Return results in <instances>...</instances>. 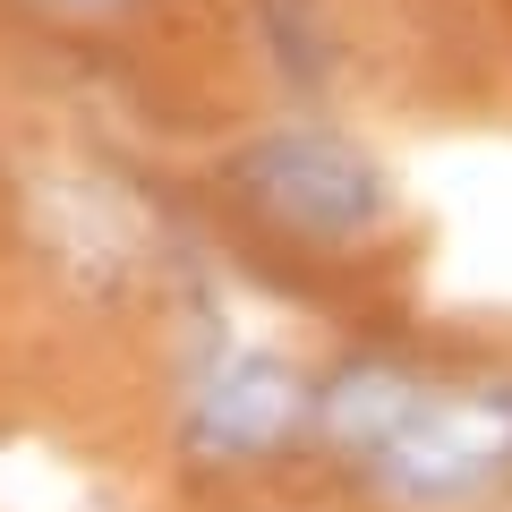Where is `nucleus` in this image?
<instances>
[{"instance_id":"obj_1","label":"nucleus","mask_w":512,"mask_h":512,"mask_svg":"<svg viewBox=\"0 0 512 512\" xmlns=\"http://www.w3.org/2000/svg\"><path fill=\"white\" fill-rule=\"evenodd\" d=\"M504 470H512V384L419 393V410L367 461V478L402 504H461V495L495 487Z\"/></svg>"},{"instance_id":"obj_2","label":"nucleus","mask_w":512,"mask_h":512,"mask_svg":"<svg viewBox=\"0 0 512 512\" xmlns=\"http://www.w3.org/2000/svg\"><path fill=\"white\" fill-rule=\"evenodd\" d=\"M239 180H248V197L274 222H291L308 239H333V248L367 239L384 222V171L350 137H333V128H274V137H256L239 154Z\"/></svg>"},{"instance_id":"obj_3","label":"nucleus","mask_w":512,"mask_h":512,"mask_svg":"<svg viewBox=\"0 0 512 512\" xmlns=\"http://www.w3.org/2000/svg\"><path fill=\"white\" fill-rule=\"evenodd\" d=\"M299 410H308V384L282 359H265V350H222L197 376V393H188L180 444L197 461H256L299 427Z\"/></svg>"},{"instance_id":"obj_4","label":"nucleus","mask_w":512,"mask_h":512,"mask_svg":"<svg viewBox=\"0 0 512 512\" xmlns=\"http://www.w3.org/2000/svg\"><path fill=\"white\" fill-rule=\"evenodd\" d=\"M419 393L427 384H410L402 367H350V376L325 384V436L342 444V453L376 461L384 444H393V427L419 410Z\"/></svg>"},{"instance_id":"obj_5","label":"nucleus","mask_w":512,"mask_h":512,"mask_svg":"<svg viewBox=\"0 0 512 512\" xmlns=\"http://www.w3.org/2000/svg\"><path fill=\"white\" fill-rule=\"evenodd\" d=\"M60 9H120V0H60Z\"/></svg>"}]
</instances>
